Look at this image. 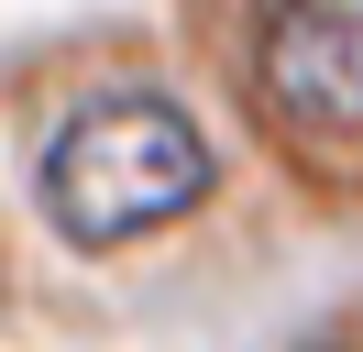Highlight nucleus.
<instances>
[{
  "label": "nucleus",
  "mask_w": 363,
  "mask_h": 352,
  "mask_svg": "<svg viewBox=\"0 0 363 352\" xmlns=\"http://www.w3.org/2000/svg\"><path fill=\"white\" fill-rule=\"evenodd\" d=\"M209 198V143L177 99L155 88H121V99H89L45 154V220L67 242H133L165 231Z\"/></svg>",
  "instance_id": "obj_1"
},
{
  "label": "nucleus",
  "mask_w": 363,
  "mask_h": 352,
  "mask_svg": "<svg viewBox=\"0 0 363 352\" xmlns=\"http://www.w3.org/2000/svg\"><path fill=\"white\" fill-rule=\"evenodd\" d=\"M253 99H264L275 143L308 165H363V0H275L264 44H253Z\"/></svg>",
  "instance_id": "obj_2"
}]
</instances>
